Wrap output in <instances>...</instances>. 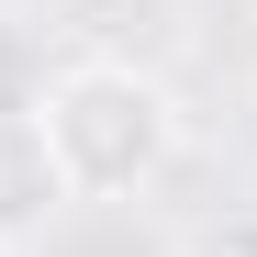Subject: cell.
<instances>
[{
	"label": "cell",
	"instance_id": "1",
	"mask_svg": "<svg viewBox=\"0 0 257 257\" xmlns=\"http://www.w3.org/2000/svg\"><path fill=\"white\" fill-rule=\"evenodd\" d=\"M23 123H34V146H45L67 201H146L179 168V101H168V78L123 67V56L56 67Z\"/></svg>",
	"mask_w": 257,
	"mask_h": 257
},
{
	"label": "cell",
	"instance_id": "2",
	"mask_svg": "<svg viewBox=\"0 0 257 257\" xmlns=\"http://www.w3.org/2000/svg\"><path fill=\"white\" fill-rule=\"evenodd\" d=\"M56 201H67V190H56L45 146H34V123H23V112H0V246H23Z\"/></svg>",
	"mask_w": 257,
	"mask_h": 257
},
{
	"label": "cell",
	"instance_id": "3",
	"mask_svg": "<svg viewBox=\"0 0 257 257\" xmlns=\"http://www.w3.org/2000/svg\"><path fill=\"white\" fill-rule=\"evenodd\" d=\"M201 257H257V212H224V224L201 235Z\"/></svg>",
	"mask_w": 257,
	"mask_h": 257
},
{
	"label": "cell",
	"instance_id": "4",
	"mask_svg": "<svg viewBox=\"0 0 257 257\" xmlns=\"http://www.w3.org/2000/svg\"><path fill=\"white\" fill-rule=\"evenodd\" d=\"M0 257H23V246H0Z\"/></svg>",
	"mask_w": 257,
	"mask_h": 257
}]
</instances>
